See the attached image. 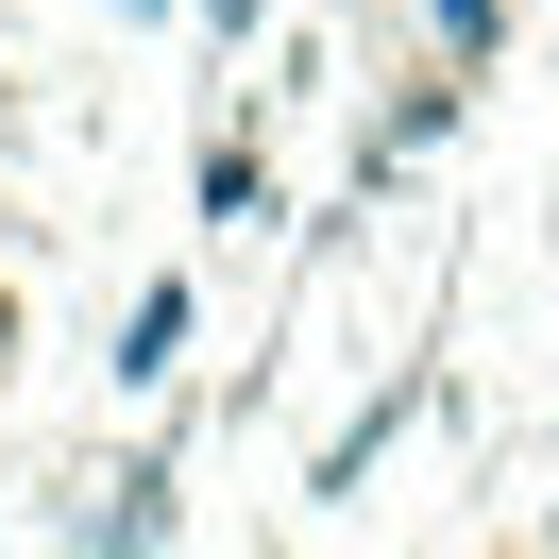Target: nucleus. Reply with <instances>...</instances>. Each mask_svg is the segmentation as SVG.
<instances>
[{
	"instance_id": "1",
	"label": "nucleus",
	"mask_w": 559,
	"mask_h": 559,
	"mask_svg": "<svg viewBox=\"0 0 559 559\" xmlns=\"http://www.w3.org/2000/svg\"><path fill=\"white\" fill-rule=\"evenodd\" d=\"M85 543H170V475H119V509H85Z\"/></svg>"
},
{
	"instance_id": "2",
	"label": "nucleus",
	"mask_w": 559,
	"mask_h": 559,
	"mask_svg": "<svg viewBox=\"0 0 559 559\" xmlns=\"http://www.w3.org/2000/svg\"><path fill=\"white\" fill-rule=\"evenodd\" d=\"M170 356H187V288H153V306L119 322V373H170Z\"/></svg>"
},
{
	"instance_id": "3",
	"label": "nucleus",
	"mask_w": 559,
	"mask_h": 559,
	"mask_svg": "<svg viewBox=\"0 0 559 559\" xmlns=\"http://www.w3.org/2000/svg\"><path fill=\"white\" fill-rule=\"evenodd\" d=\"M491 35H509V0H441V51H457V69H475Z\"/></svg>"
},
{
	"instance_id": "4",
	"label": "nucleus",
	"mask_w": 559,
	"mask_h": 559,
	"mask_svg": "<svg viewBox=\"0 0 559 559\" xmlns=\"http://www.w3.org/2000/svg\"><path fill=\"white\" fill-rule=\"evenodd\" d=\"M204 35H254V0H204Z\"/></svg>"
},
{
	"instance_id": "5",
	"label": "nucleus",
	"mask_w": 559,
	"mask_h": 559,
	"mask_svg": "<svg viewBox=\"0 0 559 559\" xmlns=\"http://www.w3.org/2000/svg\"><path fill=\"white\" fill-rule=\"evenodd\" d=\"M0 356H17V288H0Z\"/></svg>"
}]
</instances>
